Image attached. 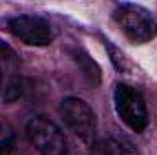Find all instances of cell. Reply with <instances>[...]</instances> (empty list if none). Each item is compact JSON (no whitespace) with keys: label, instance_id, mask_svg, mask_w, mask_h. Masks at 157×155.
<instances>
[{"label":"cell","instance_id":"6da1fadb","mask_svg":"<svg viewBox=\"0 0 157 155\" xmlns=\"http://www.w3.org/2000/svg\"><path fill=\"white\" fill-rule=\"evenodd\" d=\"M113 18L133 44H146L157 37V20L146 7L139 4H117L113 9Z\"/></svg>","mask_w":157,"mask_h":155},{"label":"cell","instance_id":"7a4b0ae2","mask_svg":"<svg viewBox=\"0 0 157 155\" xmlns=\"http://www.w3.org/2000/svg\"><path fill=\"white\" fill-rule=\"evenodd\" d=\"M59 115L86 146L93 148L97 142V117L86 100L78 97L62 99L59 104Z\"/></svg>","mask_w":157,"mask_h":155},{"label":"cell","instance_id":"3957f363","mask_svg":"<svg viewBox=\"0 0 157 155\" xmlns=\"http://www.w3.org/2000/svg\"><path fill=\"white\" fill-rule=\"evenodd\" d=\"M113 106L117 117L132 130V131H144L148 126V108L141 91H137L130 84L119 82L113 91Z\"/></svg>","mask_w":157,"mask_h":155},{"label":"cell","instance_id":"277c9868","mask_svg":"<svg viewBox=\"0 0 157 155\" xmlns=\"http://www.w3.org/2000/svg\"><path fill=\"white\" fill-rule=\"evenodd\" d=\"M26 137L40 155H68L64 131L48 117H31L26 124Z\"/></svg>","mask_w":157,"mask_h":155},{"label":"cell","instance_id":"5b68a950","mask_svg":"<svg viewBox=\"0 0 157 155\" xmlns=\"http://www.w3.org/2000/svg\"><path fill=\"white\" fill-rule=\"evenodd\" d=\"M9 31L28 46L44 47L49 46L55 39L53 24L40 15H17L7 20Z\"/></svg>","mask_w":157,"mask_h":155},{"label":"cell","instance_id":"8992f818","mask_svg":"<svg viewBox=\"0 0 157 155\" xmlns=\"http://www.w3.org/2000/svg\"><path fill=\"white\" fill-rule=\"evenodd\" d=\"M95 155H135L133 144L115 137H104L93 144Z\"/></svg>","mask_w":157,"mask_h":155},{"label":"cell","instance_id":"52a82bcc","mask_svg":"<svg viewBox=\"0 0 157 155\" xmlns=\"http://www.w3.org/2000/svg\"><path fill=\"white\" fill-rule=\"evenodd\" d=\"M70 57L73 59V62L80 68L84 77L88 78L91 84H99L101 82V68L97 66V62H93V59L84 49H80V47L70 49Z\"/></svg>","mask_w":157,"mask_h":155},{"label":"cell","instance_id":"ba28073f","mask_svg":"<svg viewBox=\"0 0 157 155\" xmlns=\"http://www.w3.org/2000/svg\"><path fill=\"white\" fill-rule=\"evenodd\" d=\"M104 46H106V51L110 55V60H112L113 68L117 70L119 73H128L130 71V60L126 59V55L110 40H104Z\"/></svg>","mask_w":157,"mask_h":155},{"label":"cell","instance_id":"9c48e42d","mask_svg":"<svg viewBox=\"0 0 157 155\" xmlns=\"http://www.w3.org/2000/svg\"><path fill=\"white\" fill-rule=\"evenodd\" d=\"M17 150L15 137H6L0 141V155H13Z\"/></svg>","mask_w":157,"mask_h":155},{"label":"cell","instance_id":"30bf717a","mask_svg":"<svg viewBox=\"0 0 157 155\" xmlns=\"http://www.w3.org/2000/svg\"><path fill=\"white\" fill-rule=\"evenodd\" d=\"M0 57H15V51L4 39H0Z\"/></svg>","mask_w":157,"mask_h":155},{"label":"cell","instance_id":"8fae6325","mask_svg":"<svg viewBox=\"0 0 157 155\" xmlns=\"http://www.w3.org/2000/svg\"><path fill=\"white\" fill-rule=\"evenodd\" d=\"M0 89H2V71H0Z\"/></svg>","mask_w":157,"mask_h":155},{"label":"cell","instance_id":"7c38bea8","mask_svg":"<svg viewBox=\"0 0 157 155\" xmlns=\"http://www.w3.org/2000/svg\"><path fill=\"white\" fill-rule=\"evenodd\" d=\"M0 131H2V126H0Z\"/></svg>","mask_w":157,"mask_h":155}]
</instances>
